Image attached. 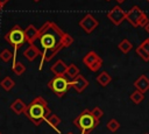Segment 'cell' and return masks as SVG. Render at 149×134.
Segmentation results:
<instances>
[{
  "label": "cell",
  "mask_w": 149,
  "mask_h": 134,
  "mask_svg": "<svg viewBox=\"0 0 149 134\" xmlns=\"http://www.w3.org/2000/svg\"><path fill=\"white\" fill-rule=\"evenodd\" d=\"M38 40L44 49L42 52L40 69H42L44 62L51 61L62 49L68 48L73 43V37L63 31L55 22L51 21L44 22L38 29Z\"/></svg>",
  "instance_id": "6da1fadb"
},
{
  "label": "cell",
  "mask_w": 149,
  "mask_h": 134,
  "mask_svg": "<svg viewBox=\"0 0 149 134\" xmlns=\"http://www.w3.org/2000/svg\"><path fill=\"white\" fill-rule=\"evenodd\" d=\"M24 114L29 121H31L35 126H38L47 120V118L51 114V111L43 97H36L27 105Z\"/></svg>",
  "instance_id": "7a4b0ae2"
},
{
  "label": "cell",
  "mask_w": 149,
  "mask_h": 134,
  "mask_svg": "<svg viewBox=\"0 0 149 134\" xmlns=\"http://www.w3.org/2000/svg\"><path fill=\"white\" fill-rule=\"evenodd\" d=\"M99 124V119L94 118L91 111L88 110H84L73 120V125L80 131V134H90L95 127H98Z\"/></svg>",
  "instance_id": "3957f363"
},
{
  "label": "cell",
  "mask_w": 149,
  "mask_h": 134,
  "mask_svg": "<svg viewBox=\"0 0 149 134\" xmlns=\"http://www.w3.org/2000/svg\"><path fill=\"white\" fill-rule=\"evenodd\" d=\"M48 87L59 98H62L68 90L71 87V80L64 75V76H55L48 82Z\"/></svg>",
  "instance_id": "277c9868"
},
{
  "label": "cell",
  "mask_w": 149,
  "mask_h": 134,
  "mask_svg": "<svg viewBox=\"0 0 149 134\" xmlns=\"http://www.w3.org/2000/svg\"><path fill=\"white\" fill-rule=\"evenodd\" d=\"M126 20L133 26V27H146V24L149 22L148 16L146 13L139 7V6H133L126 14Z\"/></svg>",
  "instance_id": "5b68a950"
},
{
  "label": "cell",
  "mask_w": 149,
  "mask_h": 134,
  "mask_svg": "<svg viewBox=\"0 0 149 134\" xmlns=\"http://www.w3.org/2000/svg\"><path fill=\"white\" fill-rule=\"evenodd\" d=\"M5 41L9 43L14 48V50H17L26 42L24 30H22L19 24H15L10 30L5 34Z\"/></svg>",
  "instance_id": "8992f818"
},
{
  "label": "cell",
  "mask_w": 149,
  "mask_h": 134,
  "mask_svg": "<svg viewBox=\"0 0 149 134\" xmlns=\"http://www.w3.org/2000/svg\"><path fill=\"white\" fill-rule=\"evenodd\" d=\"M83 63L92 72H95V71H98L101 68V65H102V58L95 51L91 50V51H88L83 57Z\"/></svg>",
  "instance_id": "52a82bcc"
},
{
  "label": "cell",
  "mask_w": 149,
  "mask_h": 134,
  "mask_svg": "<svg viewBox=\"0 0 149 134\" xmlns=\"http://www.w3.org/2000/svg\"><path fill=\"white\" fill-rule=\"evenodd\" d=\"M126 14L127 12H125L120 6H114L107 13V17L113 22V24L119 26L123 20H126Z\"/></svg>",
  "instance_id": "ba28073f"
},
{
  "label": "cell",
  "mask_w": 149,
  "mask_h": 134,
  "mask_svg": "<svg viewBox=\"0 0 149 134\" xmlns=\"http://www.w3.org/2000/svg\"><path fill=\"white\" fill-rule=\"evenodd\" d=\"M98 24H99L98 20H97L93 15H91V14L84 15V17L79 21V26H80V27L85 30V33H87V34H91V33L98 27Z\"/></svg>",
  "instance_id": "9c48e42d"
},
{
  "label": "cell",
  "mask_w": 149,
  "mask_h": 134,
  "mask_svg": "<svg viewBox=\"0 0 149 134\" xmlns=\"http://www.w3.org/2000/svg\"><path fill=\"white\" fill-rule=\"evenodd\" d=\"M87 86H88V80L84 76H81V75L77 76L76 78H73L71 80V87L73 90H76V92H78V93L84 92V90Z\"/></svg>",
  "instance_id": "30bf717a"
},
{
  "label": "cell",
  "mask_w": 149,
  "mask_h": 134,
  "mask_svg": "<svg viewBox=\"0 0 149 134\" xmlns=\"http://www.w3.org/2000/svg\"><path fill=\"white\" fill-rule=\"evenodd\" d=\"M66 70H68V64L62 59H58L57 62H55L50 68V71L55 76H64L66 73Z\"/></svg>",
  "instance_id": "8fae6325"
},
{
  "label": "cell",
  "mask_w": 149,
  "mask_h": 134,
  "mask_svg": "<svg viewBox=\"0 0 149 134\" xmlns=\"http://www.w3.org/2000/svg\"><path fill=\"white\" fill-rule=\"evenodd\" d=\"M134 87L142 92V93H146L148 90H149V78L146 76V75H141L135 82H134Z\"/></svg>",
  "instance_id": "7c38bea8"
},
{
  "label": "cell",
  "mask_w": 149,
  "mask_h": 134,
  "mask_svg": "<svg viewBox=\"0 0 149 134\" xmlns=\"http://www.w3.org/2000/svg\"><path fill=\"white\" fill-rule=\"evenodd\" d=\"M24 36H26V41L29 43V44H34L35 40L38 38V29L33 26V24H29L27 26V28L24 29Z\"/></svg>",
  "instance_id": "4fadbf2b"
},
{
  "label": "cell",
  "mask_w": 149,
  "mask_h": 134,
  "mask_svg": "<svg viewBox=\"0 0 149 134\" xmlns=\"http://www.w3.org/2000/svg\"><path fill=\"white\" fill-rule=\"evenodd\" d=\"M42 55V52L40 51V49L35 45V44H29V47L23 51V56L28 59V61H34L37 56Z\"/></svg>",
  "instance_id": "5bb4252c"
},
{
  "label": "cell",
  "mask_w": 149,
  "mask_h": 134,
  "mask_svg": "<svg viewBox=\"0 0 149 134\" xmlns=\"http://www.w3.org/2000/svg\"><path fill=\"white\" fill-rule=\"evenodd\" d=\"M26 108H27V105H26V104L23 103V100H22V99H20V98L15 99V100L10 104V110H12L15 114H17V115H20V114L24 113Z\"/></svg>",
  "instance_id": "9a60e30c"
},
{
  "label": "cell",
  "mask_w": 149,
  "mask_h": 134,
  "mask_svg": "<svg viewBox=\"0 0 149 134\" xmlns=\"http://www.w3.org/2000/svg\"><path fill=\"white\" fill-rule=\"evenodd\" d=\"M97 82L101 85V86H107L111 82H112V77L106 72V71H102L98 75L97 77Z\"/></svg>",
  "instance_id": "2e32d148"
},
{
  "label": "cell",
  "mask_w": 149,
  "mask_h": 134,
  "mask_svg": "<svg viewBox=\"0 0 149 134\" xmlns=\"http://www.w3.org/2000/svg\"><path fill=\"white\" fill-rule=\"evenodd\" d=\"M0 86H1L5 91H10V90L15 86V82H14L9 76H7V77H5V78L0 82Z\"/></svg>",
  "instance_id": "e0dca14e"
},
{
  "label": "cell",
  "mask_w": 149,
  "mask_h": 134,
  "mask_svg": "<svg viewBox=\"0 0 149 134\" xmlns=\"http://www.w3.org/2000/svg\"><path fill=\"white\" fill-rule=\"evenodd\" d=\"M80 73H79V69H78V66L76 65V64H70V65H68V70H66V73H65V76L66 77H69V78H76L77 76H79Z\"/></svg>",
  "instance_id": "ac0fdd59"
},
{
  "label": "cell",
  "mask_w": 149,
  "mask_h": 134,
  "mask_svg": "<svg viewBox=\"0 0 149 134\" xmlns=\"http://www.w3.org/2000/svg\"><path fill=\"white\" fill-rule=\"evenodd\" d=\"M118 48L123 52V54H127V52H129L132 49H133V44H132V42L129 41V40H127V38H123L120 43H119V45H118Z\"/></svg>",
  "instance_id": "d6986e66"
},
{
  "label": "cell",
  "mask_w": 149,
  "mask_h": 134,
  "mask_svg": "<svg viewBox=\"0 0 149 134\" xmlns=\"http://www.w3.org/2000/svg\"><path fill=\"white\" fill-rule=\"evenodd\" d=\"M52 128H55L56 131H57V126L61 124V118L58 117V115H56V114H54V113H51L48 118H47V120H45Z\"/></svg>",
  "instance_id": "ffe728a7"
},
{
  "label": "cell",
  "mask_w": 149,
  "mask_h": 134,
  "mask_svg": "<svg viewBox=\"0 0 149 134\" xmlns=\"http://www.w3.org/2000/svg\"><path fill=\"white\" fill-rule=\"evenodd\" d=\"M144 99V93H142V92H140V91H137V90H135L132 94H130V100L134 103V104H140L142 100Z\"/></svg>",
  "instance_id": "44dd1931"
},
{
  "label": "cell",
  "mask_w": 149,
  "mask_h": 134,
  "mask_svg": "<svg viewBox=\"0 0 149 134\" xmlns=\"http://www.w3.org/2000/svg\"><path fill=\"white\" fill-rule=\"evenodd\" d=\"M13 71H14V73L15 75H17V76H21L24 71H26V66L23 65V63H21V62H15L14 64H13Z\"/></svg>",
  "instance_id": "7402d4cb"
},
{
  "label": "cell",
  "mask_w": 149,
  "mask_h": 134,
  "mask_svg": "<svg viewBox=\"0 0 149 134\" xmlns=\"http://www.w3.org/2000/svg\"><path fill=\"white\" fill-rule=\"evenodd\" d=\"M12 57H13V52H12L10 50H8V49H2V50L0 51V59H1L2 62L7 63V62H9V61L12 59Z\"/></svg>",
  "instance_id": "603a6c76"
},
{
  "label": "cell",
  "mask_w": 149,
  "mask_h": 134,
  "mask_svg": "<svg viewBox=\"0 0 149 134\" xmlns=\"http://www.w3.org/2000/svg\"><path fill=\"white\" fill-rule=\"evenodd\" d=\"M107 128L111 131V132H116L119 128H120V122L116 120V119H111L108 122H107Z\"/></svg>",
  "instance_id": "cb8c5ba5"
},
{
  "label": "cell",
  "mask_w": 149,
  "mask_h": 134,
  "mask_svg": "<svg viewBox=\"0 0 149 134\" xmlns=\"http://www.w3.org/2000/svg\"><path fill=\"white\" fill-rule=\"evenodd\" d=\"M136 54H137V55H139V56H140L144 62H149V55H148V54H147V52H146V51H144L140 45L136 48Z\"/></svg>",
  "instance_id": "d4e9b609"
},
{
  "label": "cell",
  "mask_w": 149,
  "mask_h": 134,
  "mask_svg": "<svg viewBox=\"0 0 149 134\" xmlns=\"http://www.w3.org/2000/svg\"><path fill=\"white\" fill-rule=\"evenodd\" d=\"M91 113H92L93 117L97 118V119H100V118L104 115V111H102L100 107H98V106H95L94 108H92V110H91Z\"/></svg>",
  "instance_id": "484cf974"
},
{
  "label": "cell",
  "mask_w": 149,
  "mask_h": 134,
  "mask_svg": "<svg viewBox=\"0 0 149 134\" xmlns=\"http://www.w3.org/2000/svg\"><path fill=\"white\" fill-rule=\"evenodd\" d=\"M140 47H141V48H142V49H143V50L149 55V37H148V38H146V40L140 44Z\"/></svg>",
  "instance_id": "4316f807"
},
{
  "label": "cell",
  "mask_w": 149,
  "mask_h": 134,
  "mask_svg": "<svg viewBox=\"0 0 149 134\" xmlns=\"http://www.w3.org/2000/svg\"><path fill=\"white\" fill-rule=\"evenodd\" d=\"M8 1H9V0H0V3H1L2 6H5V5H6Z\"/></svg>",
  "instance_id": "83f0119b"
},
{
  "label": "cell",
  "mask_w": 149,
  "mask_h": 134,
  "mask_svg": "<svg viewBox=\"0 0 149 134\" xmlns=\"http://www.w3.org/2000/svg\"><path fill=\"white\" fill-rule=\"evenodd\" d=\"M144 29H146V31H147V33L149 34V22H148V23L146 24V27H144Z\"/></svg>",
  "instance_id": "f1b7e54d"
},
{
  "label": "cell",
  "mask_w": 149,
  "mask_h": 134,
  "mask_svg": "<svg viewBox=\"0 0 149 134\" xmlns=\"http://www.w3.org/2000/svg\"><path fill=\"white\" fill-rule=\"evenodd\" d=\"M115 1H116L118 3H122V2H125L126 0H115Z\"/></svg>",
  "instance_id": "f546056e"
},
{
  "label": "cell",
  "mask_w": 149,
  "mask_h": 134,
  "mask_svg": "<svg viewBox=\"0 0 149 134\" xmlns=\"http://www.w3.org/2000/svg\"><path fill=\"white\" fill-rule=\"evenodd\" d=\"M2 7H3V6H2L1 3H0V12H1V9H2Z\"/></svg>",
  "instance_id": "4dcf8cb0"
},
{
  "label": "cell",
  "mask_w": 149,
  "mask_h": 134,
  "mask_svg": "<svg viewBox=\"0 0 149 134\" xmlns=\"http://www.w3.org/2000/svg\"><path fill=\"white\" fill-rule=\"evenodd\" d=\"M66 134H73V133H72V132H69V133H66Z\"/></svg>",
  "instance_id": "1f68e13d"
},
{
  "label": "cell",
  "mask_w": 149,
  "mask_h": 134,
  "mask_svg": "<svg viewBox=\"0 0 149 134\" xmlns=\"http://www.w3.org/2000/svg\"><path fill=\"white\" fill-rule=\"evenodd\" d=\"M33 1H35V2H38V1H40V0H33Z\"/></svg>",
  "instance_id": "d6a6232c"
},
{
  "label": "cell",
  "mask_w": 149,
  "mask_h": 134,
  "mask_svg": "<svg viewBox=\"0 0 149 134\" xmlns=\"http://www.w3.org/2000/svg\"><path fill=\"white\" fill-rule=\"evenodd\" d=\"M106 1H111V0H106Z\"/></svg>",
  "instance_id": "836d02e7"
},
{
  "label": "cell",
  "mask_w": 149,
  "mask_h": 134,
  "mask_svg": "<svg viewBox=\"0 0 149 134\" xmlns=\"http://www.w3.org/2000/svg\"><path fill=\"white\" fill-rule=\"evenodd\" d=\"M144 134H148V133H144Z\"/></svg>",
  "instance_id": "e575fe53"
},
{
  "label": "cell",
  "mask_w": 149,
  "mask_h": 134,
  "mask_svg": "<svg viewBox=\"0 0 149 134\" xmlns=\"http://www.w3.org/2000/svg\"><path fill=\"white\" fill-rule=\"evenodd\" d=\"M0 134H2V133H1V132H0Z\"/></svg>",
  "instance_id": "d590c367"
},
{
  "label": "cell",
  "mask_w": 149,
  "mask_h": 134,
  "mask_svg": "<svg viewBox=\"0 0 149 134\" xmlns=\"http://www.w3.org/2000/svg\"><path fill=\"white\" fill-rule=\"evenodd\" d=\"M147 1H148V2H149V0H147Z\"/></svg>",
  "instance_id": "8d00e7d4"
}]
</instances>
